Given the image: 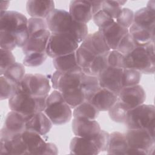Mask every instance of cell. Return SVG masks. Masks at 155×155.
I'll list each match as a JSON object with an SVG mask.
<instances>
[{
  "label": "cell",
  "instance_id": "4",
  "mask_svg": "<svg viewBox=\"0 0 155 155\" xmlns=\"http://www.w3.org/2000/svg\"><path fill=\"white\" fill-rule=\"evenodd\" d=\"M124 68L134 69L140 73L153 74L155 70L154 42L139 46L125 56Z\"/></svg>",
  "mask_w": 155,
  "mask_h": 155
},
{
  "label": "cell",
  "instance_id": "41",
  "mask_svg": "<svg viewBox=\"0 0 155 155\" xmlns=\"http://www.w3.org/2000/svg\"><path fill=\"white\" fill-rule=\"evenodd\" d=\"M15 62V58L12 53V51L1 48L0 75H3L5 71Z\"/></svg>",
  "mask_w": 155,
  "mask_h": 155
},
{
  "label": "cell",
  "instance_id": "10",
  "mask_svg": "<svg viewBox=\"0 0 155 155\" xmlns=\"http://www.w3.org/2000/svg\"><path fill=\"white\" fill-rule=\"evenodd\" d=\"M51 86L49 80L44 75L25 74L22 80L18 84L16 93H22L33 97H47Z\"/></svg>",
  "mask_w": 155,
  "mask_h": 155
},
{
  "label": "cell",
  "instance_id": "6",
  "mask_svg": "<svg viewBox=\"0 0 155 155\" xmlns=\"http://www.w3.org/2000/svg\"><path fill=\"white\" fill-rule=\"evenodd\" d=\"M124 123L128 129H145L154 136V106L142 104L129 110Z\"/></svg>",
  "mask_w": 155,
  "mask_h": 155
},
{
  "label": "cell",
  "instance_id": "45",
  "mask_svg": "<svg viewBox=\"0 0 155 155\" xmlns=\"http://www.w3.org/2000/svg\"><path fill=\"white\" fill-rule=\"evenodd\" d=\"M0 47L1 49L12 51L17 47L15 38L6 31H0Z\"/></svg>",
  "mask_w": 155,
  "mask_h": 155
},
{
  "label": "cell",
  "instance_id": "31",
  "mask_svg": "<svg viewBox=\"0 0 155 155\" xmlns=\"http://www.w3.org/2000/svg\"><path fill=\"white\" fill-rule=\"evenodd\" d=\"M75 54L77 63L82 72H84L88 68L90 64L97 56L81 45L76 50Z\"/></svg>",
  "mask_w": 155,
  "mask_h": 155
},
{
  "label": "cell",
  "instance_id": "34",
  "mask_svg": "<svg viewBox=\"0 0 155 155\" xmlns=\"http://www.w3.org/2000/svg\"><path fill=\"white\" fill-rule=\"evenodd\" d=\"M128 110L118 99L116 102L108 110V114L110 119L118 123H123L126 119L127 113Z\"/></svg>",
  "mask_w": 155,
  "mask_h": 155
},
{
  "label": "cell",
  "instance_id": "33",
  "mask_svg": "<svg viewBox=\"0 0 155 155\" xmlns=\"http://www.w3.org/2000/svg\"><path fill=\"white\" fill-rule=\"evenodd\" d=\"M107 55L97 56L83 73L87 75L98 76L108 66Z\"/></svg>",
  "mask_w": 155,
  "mask_h": 155
},
{
  "label": "cell",
  "instance_id": "36",
  "mask_svg": "<svg viewBox=\"0 0 155 155\" xmlns=\"http://www.w3.org/2000/svg\"><path fill=\"white\" fill-rule=\"evenodd\" d=\"M126 2L125 1H103L102 9L116 20L121 11L122 6Z\"/></svg>",
  "mask_w": 155,
  "mask_h": 155
},
{
  "label": "cell",
  "instance_id": "13",
  "mask_svg": "<svg viewBox=\"0 0 155 155\" xmlns=\"http://www.w3.org/2000/svg\"><path fill=\"white\" fill-rule=\"evenodd\" d=\"M117 99L129 110L144 103L146 93L140 85L123 87L117 95Z\"/></svg>",
  "mask_w": 155,
  "mask_h": 155
},
{
  "label": "cell",
  "instance_id": "28",
  "mask_svg": "<svg viewBox=\"0 0 155 155\" xmlns=\"http://www.w3.org/2000/svg\"><path fill=\"white\" fill-rule=\"evenodd\" d=\"M128 32L137 46L145 45L154 42V31L141 28L134 24L128 28Z\"/></svg>",
  "mask_w": 155,
  "mask_h": 155
},
{
  "label": "cell",
  "instance_id": "2",
  "mask_svg": "<svg viewBox=\"0 0 155 155\" xmlns=\"http://www.w3.org/2000/svg\"><path fill=\"white\" fill-rule=\"evenodd\" d=\"M0 31L12 35L16 40L17 47L22 48L28 39V19L16 11L0 12Z\"/></svg>",
  "mask_w": 155,
  "mask_h": 155
},
{
  "label": "cell",
  "instance_id": "8",
  "mask_svg": "<svg viewBox=\"0 0 155 155\" xmlns=\"http://www.w3.org/2000/svg\"><path fill=\"white\" fill-rule=\"evenodd\" d=\"M80 42L73 35L68 33H51L46 48L48 56L54 58L76 51Z\"/></svg>",
  "mask_w": 155,
  "mask_h": 155
},
{
  "label": "cell",
  "instance_id": "20",
  "mask_svg": "<svg viewBox=\"0 0 155 155\" xmlns=\"http://www.w3.org/2000/svg\"><path fill=\"white\" fill-rule=\"evenodd\" d=\"M90 50L96 56H106L111 50L107 45L101 31L87 35L80 44Z\"/></svg>",
  "mask_w": 155,
  "mask_h": 155
},
{
  "label": "cell",
  "instance_id": "40",
  "mask_svg": "<svg viewBox=\"0 0 155 155\" xmlns=\"http://www.w3.org/2000/svg\"><path fill=\"white\" fill-rule=\"evenodd\" d=\"M134 13L128 8H122L121 11L115 21L121 27L129 28L133 22Z\"/></svg>",
  "mask_w": 155,
  "mask_h": 155
},
{
  "label": "cell",
  "instance_id": "11",
  "mask_svg": "<svg viewBox=\"0 0 155 155\" xmlns=\"http://www.w3.org/2000/svg\"><path fill=\"white\" fill-rule=\"evenodd\" d=\"M0 154H27V148L22 139V134L12 135L1 128Z\"/></svg>",
  "mask_w": 155,
  "mask_h": 155
},
{
  "label": "cell",
  "instance_id": "23",
  "mask_svg": "<svg viewBox=\"0 0 155 155\" xmlns=\"http://www.w3.org/2000/svg\"><path fill=\"white\" fill-rule=\"evenodd\" d=\"M53 1H28L26 4V10L31 18L45 19L54 10Z\"/></svg>",
  "mask_w": 155,
  "mask_h": 155
},
{
  "label": "cell",
  "instance_id": "32",
  "mask_svg": "<svg viewBox=\"0 0 155 155\" xmlns=\"http://www.w3.org/2000/svg\"><path fill=\"white\" fill-rule=\"evenodd\" d=\"M25 68L23 64L15 62L4 72L3 75L14 83L18 84L25 76Z\"/></svg>",
  "mask_w": 155,
  "mask_h": 155
},
{
  "label": "cell",
  "instance_id": "46",
  "mask_svg": "<svg viewBox=\"0 0 155 155\" xmlns=\"http://www.w3.org/2000/svg\"><path fill=\"white\" fill-rule=\"evenodd\" d=\"M109 136L110 134L108 132L101 130L100 133L93 138L100 153L107 151L109 142Z\"/></svg>",
  "mask_w": 155,
  "mask_h": 155
},
{
  "label": "cell",
  "instance_id": "7",
  "mask_svg": "<svg viewBox=\"0 0 155 155\" xmlns=\"http://www.w3.org/2000/svg\"><path fill=\"white\" fill-rule=\"evenodd\" d=\"M128 149L127 154H153L155 136L145 129H128L125 134Z\"/></svg>",
  "mask_w": 155,
  "mask_h": 155
},
{
  "label": "cell",
  "instance_id": "19",
  "mask_svg": "<svg viewBox=\"0 0 155 155\" xmlns=\"http://www.w3.org/2000/svg\"><path fill=\"white\" fill-rule=\"evenodd\" d=\"M117 94L111 91L100 87L88 101L99 111H108L117 101Z\"/></svg>",
  "mask_w": 155,
  "mask_h": 155
},
{
  "label": "cell",
  "instance_id": "3",
  "mask_svg": "<svg viewBox=\"0 0 155 155\" xmlns=\"http://www.w3.org/2000/svg\"><path fill=\"white\" fill-rule=\"evenodd\" d=\"M82 71L78 73H61L56 90L61 92L65 102L71 108L85 101V94L81 88Z\"/></svg>",
  "mask_w": 155,
  "mask_h": 155
},
{
  "label": "cell",
  "instance_id": "5",
  "mask_svg": "<svg viewBox=\"0 0 155 155\" xmlns=\"http://www.w3.org/2000/svg\"><path fill=\"white\" fill-rule=\"evenodd\" d=\"M53 125H62L70 121L73 113L61 92L54 90L46 99L43 111Z\"/></svg>",
  "mask_w": 155,
  "mask_h": 155
},
{
  "label": "cell",
  "instance_id": "29",
  "mask_svg": "<svg viewBox=\"0 0 155 155\" xmlns=\"http://www.w3.org/2000/svg\"><path fill=\"white\" fill-rule=\"evenodd\" d=\"M74 118H83L96 120L99 114V111L90 102L84 101L73 108Z\"/></svg>",
  "mask_w": 155,
  "mask_h": 155
},
{
  "label": "cell",
  "instance_id": "48",
  "mask_svg": "<svg viewBox=\"0 0 155 155\" xmlns=\"http://www.w3.org/2000/svg\"><path fill=\"white\" fill-rule=\"evenodd\" d=\"M58 149L55 144L53 143H48L45 150V154H57Z\"/></svg>",
  "mask_w": 155,
  "mask_h": 155
},
{
  "label": "cell",
  "instance_id": "42",
  "mask_svg": "<svg viewBox=\"0 0 155 155\" xmlns=\"http://www.w3.org/2000/svg\"><path fill=\"white\" fill-rule=\"evenodd\" d=\"M48 29L45 19L41 18H30L28 19V36L38 31Z\"/></svg>",
  "mask_w": 155,
  "mask_h": 155
},
{
  "label": "cell",
  "instance_id": "1",
  "mask_svg": "<svg viewBox=\"0 0 155 155\" xmlns=\"http://www.w3.org/2000/svg\"><path fill=\"white\" fill-rule=\"evenodd\" d=\"M51 33H68L73 35L81 44L88 35L87 24L74 21L68 12L54 9L45 19Z\"/></svg>",
  "mask_w": 155,
  "mask_h": 155
},
{
  "label": "cell",
  "instance_id": "9",
  "mask_svg": "<svg viewBox=\"0 0 155 155\" xmlns=\"http://www.w3.org/2000/svg\"><path fill=\"white\" fill-rule=\"evenodd\" d=\"M46 99L47 97H36L22 93H16L8 99V107L12 111L28 116L43 111Z\"/></svg>",
  "mask_w": 155,
  "mask_h": 155
},
{
  "label": "cell",
  "instance_id": "21",
  "mask_svg": "<svg viewBox=\"0 0 155 155\" xmlns=\"http://www.w3.org/2000/svg\"><path fill=\"white\" fill-rule=\"evenodd\" d=\"M52 125L51 120L43 111L26 116V130L36 132L41 136L47 134Z\"/></svg>",
  "mask_w": 155,
  "mask_h": 155
},
{
  "label": "cell",
  "instance_id": "25",
  "mask_svg": "<svg viewBox=\"0 0 155 155\" xmlns=\"http://www.w3.org/2000/svg\"><path fill=\"white\" fill-rule=\"evenodd\" d=\"M2 128L12 135L22 134L26 130V116L11 110L7 114Z\"/></svg>",
  "mask_w": 155,
  "mask_h": 155
},
{
  "label": "cell",
  "instance_id": "24",
  "mask_svg": "<svg viewBox=\"0 0 155 155\" xmlns=\"http://www.w3.org/2000/svg\"><path fill=\"white\" fill-rule=\"evenodd\" d=\"M71 154L96 155L100 153L93 138L87 139L75 136L70 143Z\"/></svg>",
  "mask_w": 155,
  "mask_h": 155
},
{
  "label": "cell",
  "instance_id": "12",
  "mask_svg": "<svg viewBox=\"0 0 155 155\" xmlns=\"http://www.w3.org/2000/svg\"><path fill=\"white\" fill-rule=\"evenodd\" d=\"M123 68L108 66L97 77L101 87L107 88L118 95L122 86Z\"/></svg>",
  "mask_w": 155,
  "mask_h": 155
},
{
  "label": "cell",
  "instance_id": "39",
  "mask_svg": "<svg viewBox=\"0 0 155 155\" xmlns=\"http://www.w3.org/2000/svg\"><path fill=\"white\" fill-rule=\"evenodd\" d=\"M137 47L139 46H137L134 40L128 32L122 39L116 50L124 56H126L131 52Z\"/></svg>",
  "mask_w": 155,
  "mask_h": 155
},
{
  "label": "cell",
  "instance_id": "27",
  "mask_svg": "<svg viewBox=\"0 0 155 155\" xmlns=\"http://www.w3.org/2000/svg\"><path fill=\"white\" fill-rule=\"evenodd\" d=\"M128 145L125 134L114 131L110 134L107 153L108 154H127Z\"/></svg>",
  "mask_w": 155,
  "mask_h": 155
},
{
  "label": "cell",
  "instance_id": "35",
  "mask_svg": "<svg viewBox=\"0 0 155 155\" xmlns=\"http://www.w3.org/2000/svg\"><path fill=\"white\" fill-rule=\"evenodd\" d=\"M1 84V100L10 99L16 91L18 84L14 83L4 76L0 77Z\"/></svg>",
  "mask_w": 155,
  "mask_h": 155
},
{
  "label": "cell",
  "instance_id": "47",
  "mask_svg": "<svg viewBox=\"0 0 155 155\" xmlns=\"http://www.w3.org/2000/svg\"><path fill=\"white\" fill-rule=\"evenodd\" d=\"M91 8H92V12L93 15L96 14L97 12L102 10V1H90Z\"/></svg>",
  "mask_w": 155,
  "mask_h": 155
},
{
  "label": "cell",
  "instance_id": "14",
  "mask_svg": "<svg viewBox=\"0 0 155 155\" xmlns=\"http://www.w3.org/2000/svg\"><path fill=\"white\" fill-rule=\"evenodd\" d=\"M71 128L75 136L91 139L101 131L100 125L96 120L83 118H73Z\"/></svg>",
  "mask_w": 155,
  "mask_h": 155
},
{
  "label": "cell",
  "instance_id": "43",
  "mask_svg": "<svg viewBox=\"0 0 155 155\" xmlns=\"http://www.w3.org/2000/svg\"><path fill=\"white\" fill-rule=\"evenodd\" d=\"M94 24L99 27V29L102 28L115 21L105 11L101 10L93 16Z\"/></svg>",
  "mask_w": 155,
  "mask_h": 155
},
{
  "label": "cell",
  "instance_id": "30",
  "mask_svg": "<svg viewBox=\"0 0 155 155\" xmlns=\"http://www.w3.org/2000/svg\"><path fill=\"white\" fill-rule=\"evenodd\" d=\"M81 88L85 94V101H88L94 93L101 87L97 76L87 75L82 72Z\"/></svg>",
  "mask_w": 155,
  "mask_h": 155
},
{
  "label": "cell",
  "instance_id": "16",
  "mask_svg": "<svg viewBox=\"0 0 155 155\" xmlns=\"http://www.w3.org/2000/svg\"><path fill=\"white\" fill-rule=\"evenodd\" d=\"M51 32L48 29L38 31L28 36L25 45L22 48L24 54L30 53L46 52Z\"/></svg>",
  "mask_w": 155,
  "mask_h": 155
},
{
  "label": "cell",
  "instance_id": "38",
  "mask_svg": "<svg viewBox=\"0 0 155 155\" xmlns=\"http://www.w3.org/2000/svg\"><path fill=\"white\" fill-rule=\"evenodd\" d=\"M141 79V73L136 70L124 68L122 74L123 87L138 85Z\"/></svg>",
  "mask_w": 155,
  "mask_h": 155
},
{
  "label": "cell",
  "instance_id": "22",
  "mask_svg": "<svg viewBox=\"0 0 155 155\" xmlns=\"http://www.w3.org/2000/svg\"><path fill=\"white\" fill-rule=\"evenodd\" d=\"M22 137L27 148V154H45L47 142L39 134L25 130L22 133Z\"/></svg>",
  "mask_w": 155,
  "mask_h": 155
},
{
  "label": "cell",
  "instance_id": "15",
  "mask_svg": "<svg viewBox=\"0 0 155 155\" xmlns=\"http://www.w3.org/2000/svg\"><path fill=\"white\" fill-rule=\"evenodd\" d=\"M155 2L150 1L146 7L139 9L134 13L133 24L147 30L154 31Z\"/></svg>",
  "mask_w": 155,
  "mask_h": 155
},
{
  "label": "cell",
  "instance_id": "44",
  "mask_svg": "<svg viewBox=\"0 0 155 155\" xmlns=\"http://www.w3.org/2000/svg\"><path fill=\"white\" fill-rule=\"evenodd\" d=\"M125 56L117 50H110L107 55V62L108 66L124 68Z\"/></svg>",
  "mask_w": 155,
  "mask_h": 155
},
{
  "label": "cell",
  "instance_id": "26",
  "mask_svg": "<svg viewBox=\"0 0 155 155\" xmlns=\"http://www.w3.org/2000/svg\"><path fill=\"white\" fill-rule=\"evenodd\" d=\"M53 64L56 70L62 73L82 71L81 67L77 63L75 52L53 58Z\"/></svg>",
  "mask_w": 155,
  "mask_h": 155
},
{
  "label": "cell",
  "instance_id": "37",
  "mask_svg": "<svg viewBox=\"0 0 155 155\" xmlns=\"http://www.w3.org/2000/svg\"><path fill=\"white\" fill-rule=\"evenodd\" d=\"M47 56L46 52L28 53L25 54L22 60V64L26 67H38L44 62Z\"/></svg>",
  "mask_w": 155,
  "mask_h": 155
},
{
  "label": "cell",
  "instance_id": "18",
  "mask_svg": "<svg viewBox=\"0 0 155 155\" xmlns=\"http://www.w3.org/2000/svg\"><path fill=\"white\" fill-rule=\"evenodd\" d=\"M111 50H116L122 39L128 33V29L119 25L116 21L99 29Z\"/></svg>",
  "mask_w": 155,
  "mask_h": 155
},
{
  "label": "cell",
  "instance_id": "17",
  "mask_svg": "<svg viewBox=\"0 0 155 155\" xmlns=\"http://www.w3.org/2000/svg\"><path fill=\"white\" fill-rule=\"evenodd\" d=\"M68 12L74 21L85 24H87L93 16L90 1H71Z\"/></svg>",
  "mask_w": 155,
  "mask_h": 155
}]
</instances>
